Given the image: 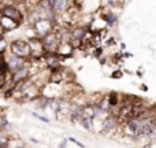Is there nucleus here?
I'll return each mask as SVG.
<instances>
[{
    "label": "nucleus",
    "mask_w": 156,
    "mask_h": 148,
    "mask_svg": "<svg viewBox=\"0 0 156 148\" xmlns=\"http://www.w3.org/2000/svg\"><path fill=\"white\" fill-rule=\"evenodd\" d=\"M80 124L82 125V126L85 128L86 130H90V129H92V119H89V118H85V117H82V118L80 119Z\"/></svg>",
    "instance_id": "f8f14e48"
},
{
    "label": "nucleus",
    "mask_w": 156,
    "mask_h": 148,
    "mask_svg": "<svg viewBox=\"0 0 156 148\" xmlns=\"http://www.w3.org/2000/svg\"><path fill=\"white\" fill-rule=\"evenodd\" d=\"M33 27H34V30L37 32V34L43 36V37L54 33V22L49 18H44V19L37 21L36 23H33Z\"/></svg>",
    "instance_id": "20e7f679"
},
{
    "label": "nucleus",
    "mask_w": 156,
    "mask_h": 148,
    "mask_svg": "<svg viewBox=\"0 0 156 148\" xmlns=\"http://www.w3.org/2000/svg\"><path fill=\"white\" fill-rule=\"evenodd\" d=\"M0 23L3 25V27H4V29H5V32H7L8 29H10V30H12V29H15V27H18V26H19V25L16 23V22L11 21V19L5 18V16H2V19H0Z\"/></svg>",
    "instance_id": "9b49d317"
},
{
    "label": "nucleus",
    "mask_w": 156,
    "mask_h": 148,
    "mask_svg": "<svg viewBox=\"0 0 156 148\" xmlns=\"http://www.w3.org/2000/svg\"><path fill=\"white\" fill-rule=\"evenodd\" d=\"M29 45H30V52H32V58H34V59H40V58L45 56L43 41H41L40 38L33 37L32 40L29 41Z\"/></svg>",
    "instance_id": "39448f33"
},
{
    "label": "nucleus",
    "mask_w": 156,
    "mask_h": 148,
    "mask_svg": "<svg viewBox=\"0 0 156 148\" xmlns=\"http://www.w3.org/2000/svg\"><path fill=\"white\" fill-rule=\"evenodd\" d=\"M66 144H67V140H63V143H60L59 148H65V147H66Z\"/></svg>",
    "instance_id": "f3484780"
},
{
    "label": "nucleus",
    "mask_w": 156,
    "mask_h": 148,
    "mask_svg": "<svg viewBox=\"0 0 156 148\" xmlns=\"http://www.w3.org/2000/svg\"><path fill=\"white\" fill-rule=\"evenodd\" d=\"M30 77V70L27 66H25V67H22L21 70H18L16 73L12 74V77H11V80H12L14 85H16V84L19 82H23V81H27Z\"/></svg>",
    "instance_id": "0eeeda50"
},
{
    "label": "nucleus",
    "mask_w": 156,
    "mask_h": 148,
    "mask_svg": "<svg viewBox=\"0 0 156 148\" xmlns=\"http://www.w3.org/2000/svg\"><path fill=\"white\" fill-rule=\"evenodd\" d=\"M43 41V47L45 54H56L58 49H59L60 45V38L58 36V33H51V34L45 36V37L41 38Z\"/></svg>",
    "instance_id": "f03ea898"
},
{
    "label": "nucleus",
    "mask_w": 156,
    "mask_h": 148,
    "mask_svg": "<svg viewBox=\"0 0 156 148\" xmlns=\"http://www.w3.org/2000/svg\"><path fill=\"white\" fill-rule=\"evenodd\" d=\"M4 34H5V29L3 27V25L0 23V41H3V37H4Z\"/></svg>",
    "instance_id": "4468645a"
},
{
    "label": "nucleus",
    "mask_w": 156,
    "mask_h": 148,
    "mask_svg": "<svg viewBox=\"0 0 156 148\" xmlns=\"http://www.w3.org/2000/svg\"><path fill=\"white\" fill-rule=\"evenodd\" d=\"M44 59H45L47 66L49 69H52V71L58 70L60 67V56L58 54H45Z\"/></svg>",
    "instance_id": "6e6552de"
},
{
    "label": "nucleus",
    "mask_w": 156,
    "mask_h": 148,
    "mask_svg": "<svg viewBox=\"0 0 156 148\" xmlns=\"http://www.w3.org/2000/svg\"><path fill=\"white\" fill-rule=\"evenodd\" d=\"M15 148H25V147H21V146H18V147H15Z\"/></svg>",
    "instance_id": "a211bd4d"
},
{
    "label": "nucleus",
    "mask_w": 156,
    "mask_h": 148,
    "mask_svg": "<svg viewBox=\"0 0 156 148\" xmlns=\"http://www.w3.org/2000/svg\"><path fill=\"white\" fill-rule=\"evenodd\" d=\"M104 19L107 21L108 25H114L116 22V16L114 15V14H107V15H104Z\"/></svg>",
    "instance_id": "ddd939ff"
},
{
    "label": "nucleus",
    "mask_w": 156,
    "mask_h": 148,
    "mask_svg": "<svg viewBox=\"0 0 156 148\" xmlns=\"http://www.w3.org/2000/svg\"><path fill=\"white\" fill-rule=\"evenodd\" d=\"M10 48H11V52H12V55H14V56H16V58H21V59H26V58L32 56L29 41L15 40V41H12V43H11Z\"/></svg>",
    "instance_id": "f257e3e1"
},
{
    "label": "nucleus",
    "mask_w": 156,
    "mask_h": 148,
    "mask_svg": "<svg viewBox=\"0 0 156 148\" xmlns=\"http://www.w3.org/2000/svg\"><path fill=\"white\" fill-rule=\"evenodd\" d=\"M69 4L70 3L66 2V0H54V13L55 15H59V14H65L69 10Z\"/></svg>",
    "instance_id": "1a4fd4ad"
},
{
    "label": "nucleus",
    "mask_w": 156,
    "mask_h": 148,
    "mask_svg": "<svg viewBox=\"0 0 156 148\" xmlns=\"http://www.w3.org/2000/svg\"><path fill=\"white\" fill-rule=\"evenodd\" d=\"M0 14H2V16H5V18L11 19V21L16 22L18 25H21L22 22H23V14L21 13V10H19L18 7H15V5H5V7H3L2 10H0Z\"/></svg>",
    "instance_id": "7ed1b4c3"
},
{
    "label": "nucleus",
    "mask_w": 156,
    "mask_h": 148,
    "mask_svg": "<svg viewBox=\"0 0 156 148\" xmlns=\"http://www.w3.org/2000/svg\"><path fill=\"white\" fill-rule=\"evenodd\" d=\"M116 126V118L115 117H108L107 119H104V125H103V133H107L110 130H114V128Z\"/></svg>",
    "instance_id": "9d476101"
},
{
    "label": "nucleus",
    "mask_w": 156,
    "mask_h": 148,
    "mask_svg": "<svg viewBox=\"0 0 156 148\" xmlns=\"http://www.w3.org/2000/svg\"><path fill=\"white\" fill-rule=\"evenodd\" d=\"M7 63V69L8 71H12V73H16L18 70H21L22 67H25V59H21V58H16V56H11L8 60H5Z\"/></svg>",
    "instance_id": "423d86ee"
},
{
    "label": "nucleus",
    "mask_w": 156,
    "mask_h": 148,
    "mask_svg": "<svg viewBox=\"0 0 156 148\" xmlns=\"http://www.w3.org/2000/svg\"><path fill=\"white\" fill-rule=\"evenodd\" d=\"M0 56H3V55H0Z\"/></svg>",
    "instance_id": "6ab92c4d"
},
{
    "label": "nucleus",
    "mask_w": 156,
    "mask_h": 148,
    "mask_svg": "<svg viewBox=\"0 0 156 148\" xmlns=\"http://www.w3.org/2000/svg\"><path fill=\"white\" fill-rule=\"evenodd\" d=\"M112 77L114 78H121L122 77V73H121V71H115V73H112Z\"/></svg>",
    "instance_id": "2eb2a0df"
},
{
    "label": "nucleus",
    "mask_w": 156,
    "mask_h": 148,
    "mask_svg": "<svg viewBox=\"0 0 156 148\" xmlns=\"http://www.w3.org/2000/svg\"><path fill=\"white\" fill-rule=\"evenodd\" d=\"M70 141H73L74 144H77V146H80V147H83V146H82V144H81V143H78V141L76 140V139H70Z\"/></svg>",
    "instance_id": "dca6fc26"
}]
</instances>
